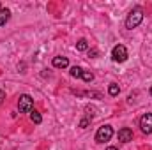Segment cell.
Returning a JSON list of instances; mask_svg holds the SVG:
<instances>
[{"label": "cell", "instance_id": "1", "mask_svg": "<svg viewBox=\"0 0 152 150\" xmlns=\"http://www.w3.org/2000/svg\"><path fill=\"white\" fill-rule=\"evenodd\" d=\"M142 20H143V11H142L140 7L133 9V11L129 12L127 20H126V28H129V30L136 28V27H138V25L142 23Z\"/></svg>", "mask_w": 152, "mask_h": 150}, {"label": "cell", "instance_id": "2", "mask_svg": "<svg viewBox=\"0 0 152 150\" xmlns=\"http://www.w3.org/2000/svg\"><path fill=\"white\" fill-rule=\"evenodd\" d=\"M112 136H113L112 125H103V127H99L97 133H96V141H97V143H104V141H110Z\"/></svg>", "mask_w": 152, "mask_h": 150}, {"label": "cell", "instance_id": "3", "mask_svg": "<svg viewBox=\"0 0 152 150\" xmlns=\"http://www.w3.org/2000/svg\"><path fill=\"white\" fill-rule=\"evenodd\" d=\"M32 108H34V99L30 95H27V94L20 95V99H18V110L21 113H32Z\"/></svg>", "mask_w": 152, "mask_h": 150}, {"label": "cell", "instance_id": "4", "mask_svg": "<svg viewBox=\"0 0 152 150\" xmlns=\"http://www.w3.org/2000/svg\"><path fill=\"white\" fill-rule=\"evenodd\" d=\"M112 58H113V62H126L127 60V50H126V46H122V44H117L113 50H112Z\"/></svg>", "mask_w": 152, "mask_h": 150}, {"label": "cell", "instance_id": "5", "mask_svg": "<svg viewBox=\"0 0 152 150\" xmlns=\"http://www.w3.org/2000/svg\"><path fill=\"white\" fill-rule=\"evenodd\" d=\"M140 127H142V133L151 134L152 133V113H145L140 118Z\"/></svg>", "mask_w": 152, "mask_h": 150}, {"label": "cell", "instance_id": "6", "mask_svg": "<svg viewBox=\"0 0 152 150\" xmlns=\"http://www.w3.org/2000/svg\"><path fill=\"white\" fill-rule=\"evenodd\" d=\"M131 140H133V131H131L129 127H124V129L118 131V141H122V143H129Z\"/></svg>", "mask_w": 152, "mask_h": 150}, {"label": "cell", "instance_id": "7", "mask_svg": "<svg viewBox=\"0 0 152 150\" xmlns=\"http://www.w3.org/2000/svg\"><path fill=\"white\" fill-rule=\"evenodd\" d=\"M69 66V60L66 58V57H55L53 58V67H57V69H66Z\"/></svg>", "mask_w": 152, "mask_h": 150}, {"label": "cell", "instance_id": "8", "mask_svg": "<svg viewBox=\"0 0 152 150\" xmlns=\"http://www.w3.org/2000/svg\"><path fill=\"white\" fill-rule=\"evenodd\" d=\"M9 18H11V11H9L7 7L0 9V27H4V25L9 21Z\"/></svg>", "mask_w": 152, "mask_h": 150}, {"label": "cell", "instance_id": "9", "mask_svg": "<svg viewBox=\"0 0 152 150\" xmlns=\"http://www.w3.org/2000/svg\"><path fill=\"white\" fill-rule=\"evenodd\" d=\"M76 50H78V51H87V50H88V42H87V39H80V41L76 42Z\"/></svg>", "mask_w": 152, "mask_h": 150}, {"label": "cell", "instance_id": "10", "mask_svg": "<svg viewBox=\"0 0 152 150\" xmlns=\"http://www.w3.org/2000/svg\"><path fill=\"white\" fill-rule=\"evenodd\" d=\"M69 73H71V76H73V78H81V73H83V69H81V67H78V66H73Z\"/></svg>", "mask_w": 152, "mask_h": 150}, {"label": "cell", "instance_id": "11", "mask_svg": "<svg viewBox=\"0 0 152 150\" xmlns=\"http://www.w3.org/2000/svg\"><path fill=\"white\" fill-rule=\"evenodd\" d=\"M30 120H32L34 124H41V122H42V117H41L39 111H32L30 113Z\"/></svg>", "mask_w": 152, "mask_h": 150}, {"label": "cell", "instance_id": "12", "mask_svg": "<svg viewBox=\"0 0 152 150\" xmlns=\"http://www.w3.org/2000/svg\"><path fill=\"white\" fill-rule=\"evenodd\" d=\"M81 79L87 81V83H90V81L94 79V74H92L90 71H83V73H81Z\"/></svg>", "mask_w": 152, "mask_h": 150}, {"label": "cell", "instance_id": "13", "mask_svg": "<svg viewBox=\"0 0 152 150\" xmlns=\"http://www.w3.org/2000/svg\"><path fill=\"white\" fill-rule=\"evenodd\" d=\"M108 92H110V95H118V92H120V88H118V85L117 83H112L110 85V88H108Z\"/></svg>", "mask_w": 152, "mask_h": 150}, {"label": "cell", "instance_id": "14", "mask_svg": "<svg viewBox=\"0 0 152 150\" xmlns=\"http://www.w3.org/2000/svg\"><path fill=\"white\" fill-rule=\"evenodd\" d=\"M88 124H90V120H88V118H83V120L80 122V127H81V129H85V127H87Z\"/></svg>", "mask_w": 152, "mask_h": 150}, {"label": "cell", "instance_id": "15", "mask_svg": "<svg viewBox=\"0 0 152 150\" xmlns=\"http://www.w3.org/2000/svg\"><path fill=\"white\" fill-rule=\"evenodd\" d=\"M88 55H90V58H96V57L99 55V51H97V50H90V51H88Z\"/></svg>", "mask_w": 152, "mask_h": 150}, {"label": "cell", "instance_id": "16", "mask_svg": "<svg viewBox=\"0 0 152 150\" xmlns=\"http://www.w3.org/2000/svg\"><path fill=\"white\" fill-rule=\"evenodd\" d=\"M4 99H5V92H4V90H0V104L4 103Z\"/></svg>", "mask_w": 152, "mask_h": 150}, {"label": "cell", "instance_id": "17", "mask_svg": "<svg viewBox=\"0 0 152 150\" xmlns=\"http://www.w3.org/2000/svg\"><path fill=\"white\" fill-rule=\"evenodd\" d=\"M106 150H118V149H115V147H110V149H106Z\"/></svg>", "mask_w": 152, "mask_h": 150}, {"label": "cell", "instance_id": "18", "mask_svg": "<svg viewBox=\"0 0 152 150\" xmlns=\"http://www.w3.org/2000/svg\"><path fill=\"white\" fill-rule=\"evenodd\" d=\"M149 94H151V95H152V87H151V90H149Z\"/></svg>", "mask_w": 152, "mask_h": 150}]
</instances>
